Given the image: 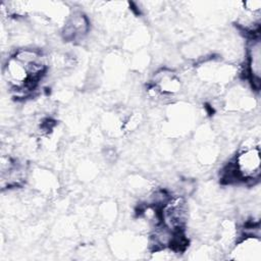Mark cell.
I'll use <instances>...</instances> for the list:
<instances>
[{
  "instance_id": "6da1fadb",
  "label": "cell",
  "mask_w": 261,
  "mask_h": 261,
  "mask_svg": "<svg viewBox=\"0 0 261 261\" xmlns=\"http://www.w3.org/2000/svg\"><path fill=\"white\" fill-rule=\"evenodd\" d=\"M231 164L240 182L255 186L259 181L261 173L260 147L239 149Z\"/></svg>"
},
{
  "instance_id": "52a82bcc",
  "label": "cell",
  "mask_w": 261,
  "mask_h": 261,
  "mask_svg": "<svg viewBox=\"0 0 261 261\" xmlns=\"http://www.w3.org/2000/svg\"><path fill=\"white\" fill-rule=\"evenodd\" d=\"M3 80L10 90H14L27 85L30 81V75L27 67L9 55L2 65Z\"/></svg>"
},
{
  "instance_id": "7a4b0ae2",
  "label": "cell",
  "mask_w": 261,
  "mask_h": 261,
  "mask_svg": "<svg viewBox=\"0 0 261 261\" xmlns=\"http://www.w3.org/2000/svg\"><path fill=\"white\" fill-rule=\"evenodd\" d=\"M189 212L187 198L171 194L160 208V222L173 231L185 230L189 220Z\"/></svg>"
},
{
  "instance_id": "5b68a950",
  "label": "cell",
  "mask_w": 261,
  "mask_h": 261,
  "mask_svg": "<svg viewBox=\"0 0 261 261\" xmlns=\"http://www.w3.org/2000/svg\"><path fill=\"white\" fill-rule=\"evenodd\" d=\"M91 30L89 17L81 10L71 11L65 18L61 30V36L65 41H82Z\"/></svg>"
},
{
  "instance_id": "277c9868",
  "label": "cell",
  "mask_w": 261,
  "mask_h": 261,
  "mask_svg": "<svg viewBox=\"0 0 261 261\" xmlns=\"http://www.w3.org/2000/svg\"><path fill=\"white\" fill-rule=\"evenodd\" d=\"M150 84L158 89L163 98H173L181 92L184 87L179 74L168 67L157 69L153 73Z\"/></svg>"
},
{
  "instance_id": "ba28073f",
  "label": "cell",
  "mask_w": 261,
  "mask_h": 261,
  "mask_svg": "<svg viewBox=\"0 0 261 261\" xmlns=\"http://www.w3.org/2000/svg\"><path fill=\"white\" fill-rule=\"evenodd\" d=\"M243 10L251 14H261V1L260 0H250L242 3Z\"/></svg>"
},
{
  "instance_id": "8992f818",
  "label": "cell",
  "mask_w": 261,
  "mask_h": 261,
  "mask_svg": "<svg viewBox=\"0 0 261 261\" xmlns=\"http://www.w3.org/2000/svg\"><path fill=\"white\" fill-rule=\"evenodd\" d=\"M230 258L237 260L260 261L261 240L255 236H241L229 250Z\"/></svg>"
},
{
  "instance_id": "3957f363",
  "label": "cell",
  "mask_w": 261,
  "mask_h": 261,
  "mask_svg": "<svg viewBox=\"0 0 261 261\" xmlns=\"http://www.w3.org/2000/svg\"><path fill=\"white\" fill-rule=\"evenodd\" d=\"M245 79L254 92L261 87V38L260 35L247 38L245 43Z\"/></svg>"
}]
</instances>
